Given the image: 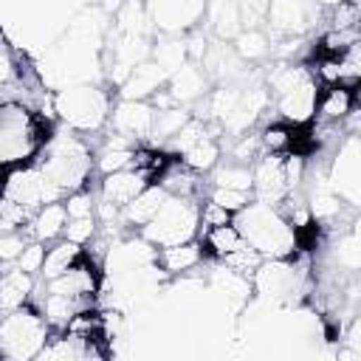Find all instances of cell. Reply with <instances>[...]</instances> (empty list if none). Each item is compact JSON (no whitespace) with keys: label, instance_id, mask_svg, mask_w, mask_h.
<instances>
[{"label":"cell","instance_id":"obj_1","mask_svg":"<svg viewBox=\"0 0 361 361\" xmlns=\"http://www.w3.org/2000/svg\"><path fill=\"white\" fill-rule=\"evenodd\" d=\"M54 138L51 118L37 113L31 104L6 99L0 110V158L3 169L28 166Z\"/></svg>","mask_w":361,"mask_h":361},{"label":"cell","instance_id":"obj_2","mask_svg":"<svg viewBox=\"0 0 361 361\" xmlns=\"http://www.w3.org/2000/svg\"><path fill=\"white\" fill-rule=\"evenodd\" d=\"M48 322L42 316V310L34 307H14L3 316V327H0V355L6 361H20V358H31L39 355L42 347L48 344Z\"/></svg>","mask_w":361,"mask_h":361},{"label":"cell","instance_id":"obj_3","mask_svg":"<svg viewBox=\"0 0 361 361\" xmlns=\"http://www.w3.org/2000/svg\"><path fill=\"white\" fill-rule=\"evenodd\" d=\"M200 223L197 209L189 203V197H178L172 195L169 200H164V206L158 209V214L144 226V237L161 248L166 245H178L186 243L195 231V226Z\"/></svg>","mask_w":361,"mask_h":361},{"label":"cell","instance_id":"obj_4","mask_svg":"<svg viewBox=\"0 0 361 361\" xmlns=\"http://www.w3.org/2000/svg\"><path fill=\"white\" fill-rule=\"evenodd\" d=\"M147 186H152V183L147 180V175L138 172V169H133V166H127V169H118V172L104 175V180H102V200L116 203L118 209H124V206H130Z\"/></svg>","mask_w":361,"mask_h":361},{"label":"cell","instance_id":"obj_5","mask_svg":"<svg viewBox=\"0 0 361 361\" xmlns=\"http://www.w3.org/2000/svg\"><path fill=\"white\" fill-rule=\"evenodd\" d=\"M355 107V93L347 85H324L316 96V116L322 124H333L344 116H350Z\"/></svg>","mask_w":361,"mask_h":361},{"label":"cell","instance_id":"obj_6","mask_svg":"<svg viewBox=\"0 0 361 361\" xmlns=\"http://www.w3.org/2000/svg\"><path fill=\"white\" fill-rule=\"evenodd\" d=\"M65 226H68V209H65V200H54V203H45L42 209H37V214L31 217V226H28V234L39 243H48L59 234H65Z\"/></svg>","mask_w":361,"mask_h":361},{"label":"cell","instance_id":"obj_7","mask_svg":"<svg viewBox=\"0 0 361 361\" xmlns=\"http://www.w3.org/2000/svg\"><path fill=\"white\" fill-rule=\"evenodd\" d=\"M34 274L23 271V268H14V271H6L3 279H0V307L8 313L14 307H23L34 290V282H31Z\"/></svg>","mask_w":361,"mask_h":361},{"label":"cell","instance_id":"obj_8","mask_svg":"<svg viewBox=\"0 0 361 361\" xmlns=\"http://www.w3.org/2000/svg\"><path fill=\"white\" fill-rule=\"evenodd\" d=\"M203 257H206V248L203 245H197V243H178V245H166L155 257V262H161V268L166 274H180V271L195 268Z\"/></svg>","mask_w":361,"mask_h":361},{"label":"cell","instance_id":"obj_9","mask_svg":"<svg viewBox=\"0 0 361 361\" xmlns=\"http://www.w3.org/2000/svg\"><path fill=\"white\" fill-rule=\"evenodd\" d=\"M240 245H245V237L234 223H223V226H214V228L203 231V248H206L209 257L226 259Z\"/></svg>","mask_w":361,"mask_h":361},{"label":"cell","instance_id":"obj_10","mask_svg":"<svg viewBox=\"0 0 361 361\" xmlns=\"http://www.w3.org/2000/svg\"><path fill=\"white\" fill-rule=\"evenodd\" d=\"M82 254H85L82 245L73 243V240H68V237H65L62 243L51 245L48 254H45V265H42V276H45V282H48V279H56V276H62V274H68V271L79 262Z\"/></svg>","mask_w":361,"mask_h":361},{"label":"cell","instance_id":"obj_11","mask_svg":"<svg viewBox=\"0 0 361 361\" xmlns=\"http://www.w3.org/2000/svg\"><path fill=\"white\" fill-rule=\"evenodd\" d=\"M116 121V130L121 133V138H138V135H147L149 127H152V113L144 107V104H135V102H127L116 110L113 116Z\"/></svg>","mask_w":361,"mask_h":361},{"label":"cell","instance_id":"obj_12","mask_svg":"<svg viewBox=\"0 0 361 361\" xmlns=\"http://www.w3.org/2000/svg\"><path fill=\"white\" fill-rule=\"evenodd\" d=\"M164 200H166V189L158 186V183H152V186H147L130 206H124V214H127L130 223H135V226H147V223L158 214V209L164 206Z\"/></svg>","mask_w":361,"mask_h":361},{"label":"cell","instance_id":"obj_13","mask_svg":"<svg viewBox=\"0 0 361 361\" xmlns=\"http://www.w3.org/2000/svg\"><path fill=\"white\" fill-rule=\"evenodd\" d=\"M259 147L268 155H288L290 152V121L268 124L259 135Z\"/></svg>","mask_w":361,"mask_h":361},{"label":"cell","instance_id":"obj_14","mask_svg":"<svg viewBox=\"0 0 361 361\" xmlns=\"http://www.w3.org/2000/svg\"><path fill=\"white\" fill-rule=\"evenodd\" d=\"M180 155H183V164H189L192 169H212L217 161V144L212 141V135H203L192 147H186Z\"/></svg>","mask_w":361,"mask_h":361},{"label":"cell","instance_id":"obj_15","mask_svg":"<svg viewBox=\"0 0 361 361\" xmlns=\"http://www.w3.org/2000/svg\"><path fill=\"white\" fill-rule=\"evenodd\" d=\"M0 226H3V231H23V226H31V209L3 195V203H0Z\"/></svg>","mask_w":361,"mask_h":361},{"label":"cell","instance_id":"obj_16","mask_svg":"<svg viewBox=\"0 0 361 361\" xmlns=\"http://www.w3.org/2000/svg\"><path fill=\"white\" fill-rule=\"evenodd\" d=\"M45 254H48V248H45L39 240H34V243H28V245L23 248V254L17 257V268H23V271H28V274H42Z\"/></svg>","mask_w":361,"mask_h":361},{"label":"cell","instance_id":"obj_17","mask_svg":"<svg viewBox=\"0 0 361 361\" xmlns=\"http://www.w3.org/2000/svg\"><path fill=\"white\" fill-rule=\"evenodd\" d=\"M217 186H228V189H243L248 192L254 186V172L243 169V166H228L217 172Z\"/></svg>","mask_w":361,"mask_h":361},{"label":"cell","instance_id":"obj_18","mask_svg":"<svg viewBox=\"0 0 361 361\" xmlns=\"http://www.w3.org/2000/svg\"><path fill=\"white\" fill-rule=\"evenodd\" d=\"M212 200L220 203V206H226L228 212H243L245 203H248V192H243V189H228V186H214Z\"/></svg>","mask_w":361,"mask_h":361},{"label":"cell","instance_id":"obj_19","mask_svg":"<svg viewBox=\"0 0 361 361\" xmlns=\"http://www.w3.org/2000/svg\"><path fill=\"white\" fill-rule=\"evenodd\" d=\"M231 217H234V212H228L226 206L214 203L212 197H209V203L200 209V226H203V231H209V228H214V226H223V223H231Z\"/></svg>","mask_w":361,"mask_h":361},{"label":"cell","instance_id":"obj_20","mask_svg":"<svg viewBox=\"0 0 361 361\" xmlns=\"http://www.w3.org/2000/svg\"><path fill=\"white\" fill-rule=\"evenodd\" d=\"M65 209H68V220H71V217H90V214H93L90 192H87V189H76V192H71L68 200H65Z\"/></svg>","mask_w":361,"mask_h":361},{"label":"cell","instance_id":"obj_21","mask_svg":"<svg viewBox=\"0 0 361 361\" xmlns=\"http://www.w3.org/2000/svg\"><path fill=\"white\" fill-rule=\"evenodd\" d=\"M65 237L79 243V245L90 243V237H93V214L90 217H71L68 226H65Z\"/></svg>","mask_w":361,"mask_h":361},{"label":"cell","instance_id":"obj_22","mask_svg":"<svg viewBox=\"0 0 361 361\" xmlns=\"http://www.w3.org/2000/svg\"><path fill=\"white\" fill-rule=\"evenodd\" d=\"M25 245H28V243H25L23 231H3L0 254H3V259H6V262H11V259H17V257L23 254V248H25Z\"/></svg>","mask_w":361,"mask_h":361}]
</instances>
